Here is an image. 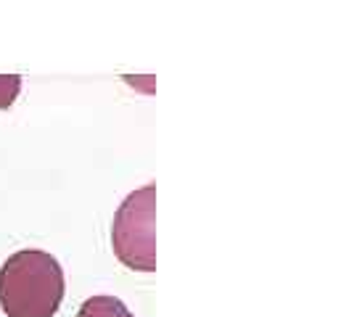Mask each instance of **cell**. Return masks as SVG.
<instances>
[{"label": "cell", "instance_id": "cell-1", "mask_svg": "<svg viewBox=\"0 0 357 317\" xmlns=\"http://www.w3.org/2000/svg\"><path fill=\"white\" fill-rule=\"evenodd\" d=\"M64 293V270L43 249H22L0 267V307L8 317H53Z\"/></svg>", "mask_w": 357, "mask_h": 317}, {"label": "cell", "instance_id": "cell-2", "mask_svg": "<svg viewBox=\"0 0 357 317\" xmlns=\"http://www.w3.org/2000/svg\"><path fill=\"white\" fill-rule=\"evenodd\" d=\"M116 259L130 270H156V185H143L119 203L112 228Z\"/></svg>", "mask_w": 357, "mask_h": 317}, {"label": "cell", "instance_id": "cell-3", "mask_svg": "<svg viewBox=\"0 0 357 317\" xmlns=\"http://www.w3.org/2000/svg\"><path fill=\"white\" fill-rule=\"evenodd\" d=\"M77 317H135L116 296H90L77 309Z\"/></svg>", "mask_w": 357, "mask_h": 317}, {"label": "cell", "instance_id": "cell-4", "mask_svg": "<svg viewBox=\"0 0 357 317\" xmlns=\"http://www.w3.org/2000/svg\"><path fill=\"white\" fill-rule=\"evenodd\" d=\"M19 93H22V77L19 75H0V111L11 109Z\"/></svg>", "mask_w": 357, "mask_h": 317}]
</instances>
